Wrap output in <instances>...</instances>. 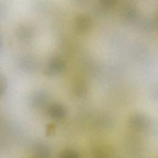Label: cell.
<instances>
[{
  "label": "cell",
  "mask_w": 158,
  "mask_h": 158,
  "mask_svg": "<svg viewBox=\"0 0 158 158\" xmlns=\"http://www.w3.org/2000/svg\"><path fill=\"white\" fill-rule=\"evenodd\" d=\"M33 153L36 158H49L50 156L49 148L42 143H37L34 146Z\"/></svg>",
  "instance_id": "obj_1"
},
{
  "label": "cell",
  "mask_w": 158,
  "mask_h": 158,
  "mask_svg": "<svg viewBox=\"0 0 158 158\" xmlns=\"http://www.w3.org/2000/svg\"><path fill=\"white\" fill-rule=\"evenodd\" d=\"M91 20L88 17L81 15L80 16L77 20V30L80 33L86 32L87 30H88L91 27Z\"/></svg>",
  "instance_id": "obj_2"
},
{
  "label": "cell",
  "mask_w": 158,
  "mask_h": 158,
  "mask_svg": "<svg viewBox=\"0 0 158 158\" xmlns=\"http://www.w3.org/2000/svg\"><path fill=\"white\" fill-rule=\"evenodd\" d=\"M48 114L49 116L55 119H59L64 117L65 110L64 108L58 104H52L48 109Z\"/></svg>",
  "instance_id": "obj_3"
},
{
  "label": "cell",
  "mask_w": 158,
  "mask_h": 158,
  "mask_svg": "<svg viewBox=\"0 0 158 158\" xmlns=\"http://www.w3.org/2000/svg\"><path fill=\"white\" fill-rule=\"evenodd\" d=\"M46 101V96L42 91H38L32 97V102L35 107H41Z\"/></svg>",
  "instance_id": "obj_4"
},
{
  "label": "cell",
  "mask_w": 158,
  "mask_h": 158,
  "mask_svg": "<svg viewBox=\"0 0 158 158\" xmlns=\"http://www.w3.org/2000/svg\"><path fill=\"white\" fill-rule=\"evenodd\" d=\"M62 68V64L60 61H53L48 67L47 72L49 75H54L58 73Z\"/></svg>",
  "instance_id": "obj_5"
},
{
  "label": "cell",
  "mask_w": 158,
  "mask_h": 158,
  "mask_svg": "<svg viewBox=\"0 0 158 158\" xmlns=\"http://www.w3.org/2000/svg\"><path fill=\"white\" fill-rule=\"evenodd\" d=\"M117 0H100L101 5L105 8H110L116 2Z\"/></svg>",
  "instance_id": "obj_6"
},
{
  "label": "cell",
  "mask_w": 158,
  "mask_h": 158,
  "mask_svg": "<svg viewBox=\"0 0 158 158\" xmlns=\"http://www.w3.org/2000/svg\"><path fill=\"white\" fill-rule=\"evenodd\" d=\"M6 88V81L4 78L0 74V96L4 93Z\"/></svg>",
  "instance_id": "obj_7"
},
{
  "label": "cell",
  "mask_w": 158,
  "mask_h": 158,
  "mask_svg": "<svg viewBox=\"0 0 158 158\" xmlns=\"http://www.w3.org/2000/svg\"><path fill=\"white\" fill-rule=\"evenodd\" d=\"M60 158H77V156L73 152L67 151L61 154Z\"/></svg>",
  "instance_id": "obj_8"
}]
</instances>
